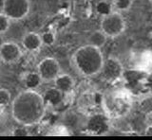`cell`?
Here are the masks:
<instances>
[{
    "label": "cell",
    "mask_w": 152,
    "mask_h": 140,
    "mask_svg": "<svg viewBox=\"0 0 152 140\" xmlns=\"http://www.w3.org/2000/svg\"><path fill=\"white\" fill-rule=\"evenodd\" d=\"M46 110L47 105L43 96L36 90H23L12 101L13 120L26 127L40 123L46 115Z\"/></svg>",
    "instance_id": "1"
},
{
    "label": "cell",
    "mask_w": 152,
    "mask_h": 140,
    "mask_svg": "<svg viewBox=\"0 0 152 140\" xmlns=\"http://www.w3.org/2000/svg\"><path fill=\"white\" fill-rule=\"evenodd\" d=\"M104 57L101 48L87 44L78 48L71 56V64L75 72L83 78H91L100 74Z\"/></svg>",
    "instance_id": "2"
},
{
    "label": "cell",
    "mask_w": 152,
    "mask_h": 140,
    "mask_svg": "<svg viewBox=\"0 0 152 140\" xmlns=\"http://www.w3.org/2000/svg\"><path fill=\"white\" fill-rule=\"evenodd\" d=\"M132 105V94L126 88H113L101 97L102 109L110 119L126 118L130 113Z\"/></svg>",
    "instance_id": "3"
},
{
    "label": "cell",
    "mask_w": 152,
    "mask_h": 140,
    "mask_svg": "<svg viewBox=\"0 0 152 140\" xmlns=\"http://www.w3.org/2000/svg\"><path fill=\"white\" fill-rule=\"evenodd\" d=\"M100 29L107 34L108 38H117L125 32L126 23L121 12L114 11L108 15L102 17Z\"/></svg>",
    "instance_id": "4"
},
{
    "label": "cell",
    "mask_w": 152,
    "mask_h": 140,
    "mask_svg": "<svg viewBox=\"0 0 152 140\" xmlns=\"http://www.w3.org/2000/svg\"><path fill=\"white\" fill-rule=\"evenodd\" d=\"M100 74L104 82L114 83L124 78L125 68L118 58L114 57V56H109L108 58L104 59L103 68Z\"/></svg>",
    "instance_id": "5"
},
{
    "label": "cell",
    "mask_w": 152,
    "mask_h": 140,
    "mask_svg": "<svg viewBox=\"0 0 152 140\" xmlns=\"http://www.w3.org/2000/svg\"><path fill=\"white\" fill-rule=\"evenodd\" d=\"M31 12L30 0H4L2 12L12 21H20Z\"/></svg>",
    "instance_id": "6"
},
{
    "label": "cell",
    "mask_w": 152,
    "mask_h": 140,
    "mask_svg": "<svg viewBox=\"0 0 152 140\" xmlns=\"http://www.w3.org/2000/svg\"><path fill=\"white\" fill-rule=\"evenodd\" d=\"M37 72L41 76L43 82H53L61 73L60 64L53 57H46L38 63Z\"/></svg>",
    "instance_id": "7"
},
{
    "label": "cell",
    "mask_w": 152,
    "mask_h": 140,
    "mask_svg": "<svg viewBox=\"0 0 152 140\" xmlns=\"http://www.w3.org/2000/svg\"><path fill=\"white\" fill-rule=\"evenodd\" d=\"M111 119L106 114H94L88 119L86 128L91 134H104L109 130V121Z\"/></svg>",
    "instance_id": "8"
},
{
    "label": "cell",
    "mask_w": 152,
    "mask_h": 140,
    "mask_svg": "<svg viewBox=\"0 0 152 140\" xmlns=\"http://www.w3.org/2000/svg\"><path fill=\"white\" fill-rule=\"evenodd\" d=\"M21 46L14 41H6L0 45V55L3 63L13 64L22 57Z\"/></svg>",
    "instance_id": "9"
},
{
    "label": "cell",
    "mask_w": 152,
    "mask_h": 140,
    "mask_svg": "<svg viewBox=\"0 0 152 140\" xmlns=\"http://www.w3.org/2000/svg\"><path fill=\"white\" fill-rule=\"evenodd\" d=\"M21 45H22V48L26 51H28V52H30V53L37 52L43 45L41 34L34 31L27 32V33H25L22 37Z\"/></svg>",
    "instance_id": "10"
},
{
    "label": "cell",
    "mask_w": 152,
    "mask_h": 140,
    "mask_svg": "<svg viewBox=\"0 0 152 140\" xmlns=\"http://www.w3.org/2000/svg\"><path fill=\"white\" fill-rule=\"evenodd\" d=\"M42 96L47 107H52V108H55V107L61 105L63 103L65 97L64 93L55 86L46 89Z\"/></svg>",
    "instance_id": "11"
},
{
    "label": "cell",
    "mask_w": 152,
    "mask_h": 140,
    "mask_svg": "<svg viewBox=\"0 0 152 140\" xmlns=\"http://www.w3.org/2000/svg\"><path fill=\"white\" fill-rule=\"evenodd\" d=\"M54 86L58 88L65 95L72 92L75 87V81L73 77L66 73H60L53 81Z\"/></svg>",
    "instance_id": "12"
},
{
    "label": "cell",
    "mask_w": 152,
    "mask_h": 140,
    "mask_svg": "<svg viewBox=\"0 0 152 140\" xmlns=\"http://www.w3.org/2000/svg\"><path fill=\"white\" fill-rule=\"evenodd\" d=\"M43 82V80L37 71H31L25 74L23 78V83L26 89L36 90Z\"/></svg>",
    "instance_id": "13"
},
{
    "label": "cell",
    "mask_w": 152,
    "mask_h": 140,
    "mask_svg": "<svg viewBox=\"0 0 152 140\" xmlns=\"http://www.w3.org/2000/svg\"><path fill=\"white\" fill-rule=\"evenodd\" d=\"M107 39H108V37L107 36V34L100 29L97 30H94L93 32H91V33L89 34L88 38V44L102 49V48H104V46L106 45Z\"/></svg>",
    "instance_id": "14"
},
{
    "label": "cell",
    "mask_w": 152,
    "mask_h": 140,
    "mask_svg": "<svg viewBox=\"0 0 152 140\" xmlns=\"http://www.w3.org/2000/svg\"><path fill=\"white\" fill-rule=\"evenodd\" d=\"M95 12L101 17L107 16L109 13L114 12L113 6L111 4V1H107V0H100L95 5Z\"/></svg>",
    "instance_id": "15"
},
{
    "label": "cell",
    "mask_w": 152,
    "mask_h": 140,
    "mask_svg": "<svg viewBox=\"0 0 152 140\" xmlns=\"http://www.w3.org/2000/svg\"><path fill=\"white\" fill-rule=\"evenodd\" d=\"M137 65L138 68L146 70L152 66V52L145 51L138 55L137 57Z\"/></svg>",
    "instance_id": "16"
},
{
    "label": "cell",
    "mask_w": 152,
    "mask_h": 140,
    "mask_svg": "<svg viewBox=\"0 0 152 140\" xmlns=\"http://www.w3.org/2000/svg\"><path fill=\"white\" fill-rule=\"evenodd\" d=\"M110 1L114 11L119 12L129 11L133 3V0H110Z\"/></svg>",
    "instance_id": "17"
},
{
    "label": "cell",
    "mask_w": 152,
    "mask_h": 140,
    "mask_svg": "<svg viewBox=\"0 0 152 140\" xmlns=\"http://www.w3.org/2000/svg\"><path fill=\"white\" fill-rule=\"evenodd\" d=\"M41 38L43 45L47 46H51L54 45L56 41V35L52 30H47L41 34Z\"/></svg>",
    "instance_id": "18"
},
{
    "label": "cell",
    "mask_w": 152,
    "mask_h": 140,
    "mask_svg": "<svg viewBox=\"0 0 152 140\" xmlns=\"http://www.w3.org/2000/svg\"><path fill=\"white\" fill-rule=\"evenodd\" d=\"M12 102V94L6 88H0V107H5Z\"/></svg>",
    "instance_id": "19"
},
{
    "label": "cell",
    "mask_w": 152,
    "mask_h": 140,
    "mask_svg": "<svg viewBox=\"0 0 152 140\" xmlns=\"http://www.w3.org/2000/svg\"><path fill=\"white\" fill-rule=\"evenodd\" d=\"M12 20L5 14L4 12H0V34H4L9 30L11 27Z\"/></svg>",
    "instance_id": "20"
},
{
    "label": "cell",
    "mask_w": 152,
    "mask_h": 140,
    "mask_svg": "<svg viewBox=\"0 0 152 140\" xmlns=\"http://www.w3.org/2000/svg\"><path fill=\"white\" fill-rule=\"evenodd\" d=\"M27 128L26 126H20V127L16 128L15 130L13 131L12 134L13 135H16V136H23V135H28V132L27 131Z\"/></svg>",
    "instance_id": "21"
},
{
    "label": "cell",
    "mask_w": 152,
    "mask_h": 140,
    "mask_svg": "<svg viewBox=\"0 0 152 140\" xmlns=\"http://www.w3.org/2000/svg\"><path fill=\"white\" fill-rule=\"evenodd\" d=\"M146 81H147V84H148L149 88L152 90V75L147 78V79H146Z\"/></svg>",
    "instance_id": "22"
},
{
    "label": "cell",
    "mask_w": 152,
    "mask_h": 140,
    "mask_svg": "<svg viewBox=\"0 0 152 140\" xmlns=\"http://www.w3.org/2000/svg\"><path fill=\"white\" fill-rule=\"evenodd\" d=\"M3 5H4V0H0V12L3 10Z\"/></svg>",
    "instance_id": "23"
},
{
    "label": "cell",
    "mask_w": 152,
    "mask_h": 140,
    "mask_svg": "<svg viewBox=\"0 0 152 140\" xmlns=\"http://www.w3.org/2000/svg\"><path fill=\"white\" fill-rule=\"evenodd\" d=\"M3 61H2V58H1V55H0V63H2Z\"/></svg>",
    "instance_id": "24"
}]
</instances>
